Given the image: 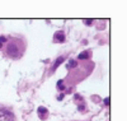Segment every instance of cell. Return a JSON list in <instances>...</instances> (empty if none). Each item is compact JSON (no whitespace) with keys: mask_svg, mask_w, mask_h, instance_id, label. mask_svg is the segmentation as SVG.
I'll return each mask as SVG.
<instances>
[{"mask_svg":"<svg viewBox=\"0 0 127 121\" xmlns=\"http://www.w3.org/2000/svg\"><path fill=\"white\" fill-rule=\"evenodd\" d=\"M62 61H64V58H59V59L56 60L55 65H52V68H51V70H52V71H55V70H56V68L59 66V65H60V64H61Z\"/></svg>","mask_w":127,"mask_h":121,"instance_id":"obj_5","label":"cell"},{"mask_svg":"<svg viewBox=\"0 0 127 121\" xmlns=\"http://www.w3.org/2000/svg\"><path fill=\"white\" fill-rule=\"evenodd\" d=\"M5 42H6V38H5V37H0V49H3V46H4Z\"/></svg>","mask_w":127,"mask_h":121,"instance_id":"obj_7","label":"cell"},{"mask_svg":"<svg viewBox=\"0 0 127 121\" xmlns=\"http://www.w3.org/2000/svg\"><path fill=\"white\" fill-rule=\"evenodd\" d=\"M26 47H27V43L23 38L12 37V38L6 40L1 50L4 51V55L6 58L12 59V60H19L24 55Z\"/></svg>","mask_w":127,"mask_h":121,"instance_id":"obj_1","label":"cell"},{"mask_svg":"<svg viewBox=\"0 0 127 121\" xmlns=\"http://www.w3.org/2000/svg\"><path fill=\"white\" fill-rule=\"evenodd\" d=\"M0 121H15V117L8 110L0 108Z\"/></svg>","mask_w":127,"mask_h":121,"instance_id":"obj_2","label":"cell"},{"mask_svg":"<svg viewBox=\"0 0 127 121\" xmlns=\"http://www.w3.org/2000/svg\"><path fill=\"white\" fill-rule=\"evenodd\" d=\"M89 55H90L89 52H81L78 58H79L80 60H83V59H84V60H88V59H89Z\"/></svg>","mask_w":127,"mask_h":121,"instance_id":"obj_6","label":"cell"},{"mask_svg":"<svg viewBox=\"0 0 127 121\" xmlns=\"http://www.w3.org/2000/svg\"><path fill=\"white\" fill-rule=\"evenodd\" d=\"M54 41L55 42H64L65 41V35H64L62 32H57V33H55V36H54Z\"/></svg>","mask_w":127,"mask_h":121,"instance_id":"obj_4","label":"cell"},{"mask_svg":"<svg viewBox=\"0 0 127 121\" xmlns=\"http://www.w3.org/2000/svg\"><path fill=\"white\" fill-rule=\"evenodd\" d=\"M38 116H39L41 120H46L47 116H48L47 108H46V107H39V108H38Z\"/></svg>","mask_w":127,"mask_h":121,"instance_id":"obj_3","label":"cell"}]
</instances>
